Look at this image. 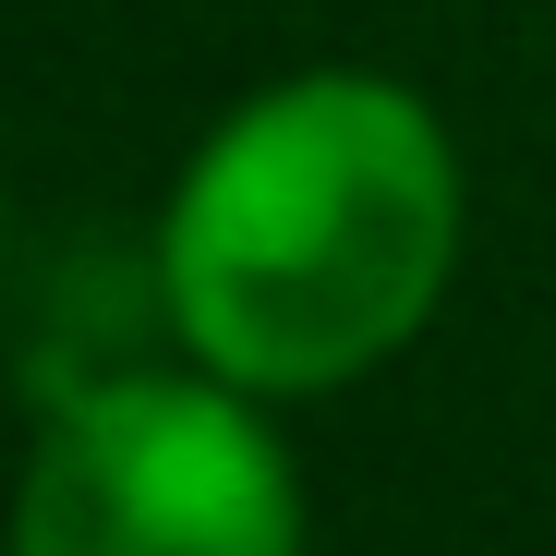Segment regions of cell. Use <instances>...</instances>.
<instances>
[{
    "instance_id": "1",
    "label": "cell",
    "mask_w": 556,
    "mask_h": 556,
    "mask_svg": "<svg viewBox=\"0 0 556 556\" xmlns=\"http://www.w3.org/2000/svg\"><path fill=\"white\" fill-rule=\"evenodd\" d=\"M459 254V157L412 85L303 73L242 98L169 194L157 278L206 376L242 400L388 363Z\"/></svg>"
},
{
    "instance_id": "2",
    "label": "cell",
    "mask_w": 556,
    "mask_h": 556,
    "mask_svg": "<svg viewBox=\"0 0 556 556\" xmlns=\"http://www.w3.org/2000/svg\"><path fill=\"white\" fill-rule=\"evenodd\" d=\"M13 556H303V496L230 376H110L49 412Z\"/></svg>"
}]
</instances>
